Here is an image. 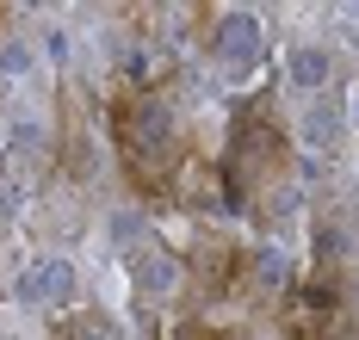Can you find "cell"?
Segmentation results:
<instances>
[{"mask_svg":"<svg viewBox=\"0 0 359 340\" xmlns=\"http://www.w3.org/2000/svg\"><path fill=\"white\" fill-rule=\"evenodd\" d=\"M32 303H62L74 291V272H69V260H56V254H43V260H32L25 266V285H19Z\"/></svg>","mask_w":359,"mask_h":340,"instance_id":"obj_1","label":"cell"},{"mask_svg":"<svg viewBox=\"0 0 359 340\" xmlns=\"http://www.w3.org/2000/svg\"><path fill=\"white\" fill-rule=\"evenodd\" d=\"M260 38H266V31H260V19H254V13H229V19L217 25L223 56H254V50H260Z\"/></svg>","mask_w":359,"mask_h":340,"instance_id":"obj_2","label":"cell"},{"mask_svg":"<svg viewBox=\"0 0 359 340\" xmlns=\"http://www.w3.org/2000/svg\"><path fill=\"white\" fill-rule=\"evenodd\" d=\"M291 80H297V87H323L328 80V56L323 50H297V56H291Z\"/></svg>","mask_w":359,"mask_h":340,"instance_id":"obj_3","label":"cell"},{"mask_svg":"<svg viewBox=\"0 0 359 340\" xmlns=\"http://www.w3.org/2000/svg\"><path fill=\"white\" fill-rule=\"evenodd\" d=\"M137 278H143V291H174V285H180V266L168 260V254H149Z\"/></svg>","mask_w":359,"mask_h":340,"instance_id":"obj_4","label":"cell"},{"mask_svg":"<svg viewBox=\"0 0 359 340\" xmlns=\"http://www.w3.org/2000/svg\"><path fill=\"white\" fill-rule=\"evenodd\" d=\"M62 340H111V334L100 328V322H69V328H62Z\"/></svg>","mask_w":359,"mask_h":340,"instance_id":"obj_5","label":"cell"},{"mask_svg":"<svg viewBox=\"0 0 359 340\" xmlns=\"http://www.w3.org/2000/svg\"><path fill=\"white\" fill-rule=\"evenodd\" d=\"M353 19H359V6H353Z\"/></svg>","mask_w":359,"mask_h":340,"instance_id":"obj_6","label":"cell"}]
</instances>
